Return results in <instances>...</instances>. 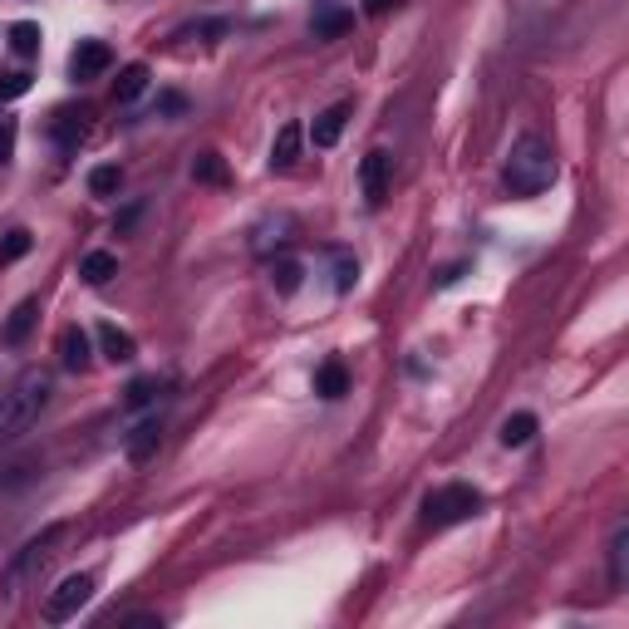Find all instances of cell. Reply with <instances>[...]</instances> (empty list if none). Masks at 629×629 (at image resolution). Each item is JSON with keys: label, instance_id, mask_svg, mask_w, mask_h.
I'll return each instance as SVG.
<instances>
[{"label": "cell", "instance_id": "cell-1", "mask_svg": "<svg viewBox=\"0 0 629 629\" xmlns=\"http://www.w3.org/2000/svg\"><path fill=\"white\" fill-rule=\"evenodd\" d=\"M507 192L512 197H536V192H546L551 182H556V153H551V143L546 138H536V133H526V138H516L512 158H507Z\"/></svg>", "mask_w": 629, "mask_h": 629}, {"label": "cell", "instance_id": "cell-2", "mask_svg": "<svg viewBox=\"0 0 629 629\" xmlns=\"http://www.w3.org/2000/svg\"><path fill=\"white\" fill-rule=\"evenodd\" d=\"M45 403H50V374L45 369H25L10 384V394H0V443H15L40 418Z\"/></svg>", "mask_w": 629, "mask_h": 629}, {"label": "cell", "instance_id": "cell-3", "mask_svg": "<svg viewBox=\"0 0 629 629\" xmlns=\"http://www.w3.org/2000/svg\"><path fill=\"white\" fill-rule=\"evenodd\" d=\"M64 541V526H45L35 541H25L20 551H15V561L0 571V600L10 605V600H20V590L35 580V575L50 566V556H55V546Z\"/></svg>", "mask_w": 629, "mask_h": 629}, {"label": "cell", "instance_id": "cell-4", "mask_svg": "<svg viewBox=\"0 0 629 629\" xmlns=\"http://www.w3.org/2000/svg\"><path fill=\"white\" fill-rule=\"evenodd\" d=\"M477 512H482V492L467 487V482H448V487H438V492L423 497V521H428L433 531L458 526V521H472Z\"/></svg>", "mask_w": 629, "mask_h": 629}, {"label": "cell", "instance_id": "cell-5", "mask_svg": "<svg viewBox=\"0 0 629 629\" xmlns=\"http://www.w3.org/2000/svg\"><path fill=\"white\" fill-rule=\"evenodd\" d=\"M89 595H94V575L79 571V575H64L55 590L45 595V620L50 625H64V620H74L84 605H89Z\"/></svg>", "mask_w": 629, "mask_h": 629}, {"label": "cell", "instance_id": "cell-6", "mask_svg": "<svg viewBox=\"0 0 629 629\" xmlns=\"http://www.w3.org/2000/svg\"><path fill=\"white\" fill-rule=\"evenodd\" d=\"M389 177H394V158H389L384 148L364 153V163H359V192H364V207H384V197H389Z\"/></svg>", "mask_w": 629, "mask_h": 629}, {"label": "cell", "instance_id": "cell-7", "mask_svg": "<svg viewBox=\"0 0 629 629\" xmlns=\"http://www.w3.org/2000/svg\"><path fill=\"white\" fill-rule=\"evenodd\" d=\"M109 64H114V50H109L104 40H79L74 55H69V74H74V79H99Z\"/></svg>", "mask_w": 629, "mask_h": 629}, {"label": "cell", "instance_id": "cell-8", "mask_svg": "<svg viewBox=\"0 0 629 629\" xmlns=\"http://www.w3.org/2000/svg\"><path fill=\"white\" fill-rule=\"evenodd\" d=\"M158 438H163V418L153 413V418H143L128 438H123V453H128V462H148L153 453H158Z\"/></svg>", "mask_w": 629, "mask_h": 629}, {"label": "cell", "instance_id": "cell-9", "mask_svg": "<svg viewBox=\"0 0 629 629\" xmlns=\"http://www.w3.org/2000/svg\"><path fill=\"white\" fill-rule=\"evenodd\" d=\"M89 354H94V344H89V335H84L79 325H69V330L59 335V364H64L69 374L89 369Z\"/></svg>", "mask_w": 629, "mask_h": 629}, {"label": "cell", "instance_id": "cell-10", "mask_svg": "<svg viewBox=\"0 0 629 629\" xmlns=\"http://www.w3.org/2000/svg\"><path fill=\"white\" fill-rule=\"evenodd\" d=\"M344 118H349V104H330L325 114H315V123H310V143L315 148H335L344 133Z\"/></svg>", "mask_w": 629, "mask_h": 629}, {"label": "cell", "instance_id": "cell-11", "mask_svg": "<svg viewBox=\"0 0 629 629\" xmlns=\"http://www.w3.org/2000/svg\"><path fill=\"white\" fill-rule=\"evenodd\" d=\"M35 320H40V300H20V305L10 310V320H5L0 340H5V344H25V340H30V330H35Z\"/></svg>", "mask_w": 629, "mask_h": 629}, {"label": "cell", "instance_id": "cell-12", "mask_svg": "<svg viewBox=\"0 0 629 629\" xmlns=\"http://www.w3.org/2000/svg\"><path fill=\"white\" fill-rule=\"evenodd\" d=\"M300 138H305L300 123H281V133H276V143H271V168L276 172L295 168V158H300Z\"/></svg>", "mask_w": 629, "mask_h": 629}, {"label": "cell", "instance_id": "cell-13", "mask_svg": "<svg viewBox=\"0 0 629 629\" xmlns=\"http://www.w3.org/2000/svg\"><path fill=\"white\" fill-rule=\"evenodd\" d=\"M94 335H99L104 354H109L114 364H133V359H138V344H133V335H128V330H118V325H109V320H104Z\"/></svg>", "mask_w": 629, "mask_h": 629}, {"label": "cell", "instance_id": "cell-14", "mask_svg": "<svg viewBox=\"0 0 629 629\" xmlns=\"http://www.w3.org/2000/svg\"><path fill=\"white\" fill-rule=\"evenodd\" d=\"M315 394H320V399H344V394H349V374H344L340 359H330V364L315 369Z\"/></svg>", "mask_w": 629, "mask_h": 629}, {"label": "cell", "instance_id": "cell-15", "mask_svg": "<svg viewBox=\"0 0 629 629\" xmlns=\"http://www.w3.org/2000/svg\"><path fill=\"white\" fill-rule=\"evenodd\" d=\"M148 64H128V69H118V79H114V99L118 104H133L143 89H148Z\"/></svg>", "mask_w": 629, "mask_h": 629}, {"label": "cell", "instance_id": "cell-16", "mask_svg": "<svg viewBox=\"0 0 629 629\" xmlns=\"http://www.w3.org/2000/svg\"><path fill=\"white\" fill-rule=\"evenodd\" d=\"M50 133H55L59 148H79V138H84V114H74V109H59L50 118Z\"/></svg>", "mask_w": 629, "mask_h": 629}, {"label": "cell", "instance_id": "cell-17", "mask_svg": "<svg viewBox=\"0 0 629 629\" xmlns=\"http://www.w3.org/2000/svg\"><path fill=\"white\" fill-rule=\"evenodd\" d=\"M114 271H118V261L109 256V251H89V256L79 261V276H84L89 286H104V281H114Z\"/></svg>", "mask_w": 629, "mask_h": 629}, {"label": "cell", "instance_id": "cell-18", "mask_svg": "<svg viewBox=\"0 0 629 629\" xmlns=\"http://www.w3.org/2000/svg\"><path fill=\"white\" fill-rule=\"evenodd\" d=\"M536 438V413H512L502 423V448H526Z\"/></svg>", "mask_w": 629, "mask_h": 629}, {"label": "cell", "instance_id": "cell-19", "mask_svg": "<svg viewBox=\"0 0 629 629\" xmlns=\"http://www.w3.org/2000/svg\"><path fill=\"white\" fill-rule=\"evenodd\" d=\"M625 561H629V526H615L610 536V585L625 590Z\"/></svg>", "mask_w": 629, "mask_h": 629}, {"label": "cell", "instance_id": "cell-20", "mask_svg": "<svg viewBox=\"0 0 629 629\" xmlns=\"http://www.w3.org/2000/svg\"><path fill=\"white\" fill-rule=\"evenodd\" d=\"M300 276H305L300 261H290V256L271 261V286H276V295H295V290H300Z\"/></svg>", "mask_w": 629, "mask_h": 629}, {"label": "cell", "instance_id": "cell-21", "mask_svg": "<svg viewBox=\"0 0 629 629\" xmlns=\"http://www.w3.org/2000/svg\"><path fill=\"white\" fill-rule=\"evenodd\" d=\"M40 40H45V35H40L35 20H15V25H10V50H15V55H35Z\"/></svg>", "mask_w": 629, "mask_h": 629}, {"label": "cell", "instance_id": "cell-22", "mask_svg": "<svg viewBox=\"0 0 629 629\" xmlns=\"http://www.w3.org/2000/svg\"><path fill=\"white\" fill-rule=\"evenodd\" d=\"M192 177L207 182V187H222V182H227V163H222L217 153H197V158H192Z\"/></svg>", "mask_w": 629, "mask_h": 629}, {"label": "cell", "instance_id": "cell-23", "mask_svg": "<svg viewBox=\"0 0 629 629\" xmlns=\"http://www.w3.org/2000/svg\"><path fill=\"white\" fill-rule=\"evenodd\" d=\"M349 25H354V15H344V10H320L310 30H315V40H335V35H344Z\"/></svg>", "mask_w": 629, "mask_h": 629}, {"label": "cell", "instance_id": "cell-24", "mask_svg": "<svg viewBox=\"0 0 629 629\" xmlns=\"http://www.w3.org/2000/svg\"><path fill=\"white\" fill-rule=\"evenodd\" d=\"M118 182H123V172H118L114 163H104V168L89 172V192H94V197H109V192H118Z\"/></svg>", "mask_w": 629, "mask_h": 629}, {"label": "cell", "instance_id": "cell-25", "mask_svg": "<svg viewBox=\"0 0 629 629\" xmlns=\"http://www.w3.org/2000/svg\"><path fill=\"white\" fill-rule=\"evenodd\" d=\"M30 246H35V236H30V231H10V236H5V246H0V266H10V261L30 256Z\"/></svg>", "mask_w": 629, "mask_h": 629}, {"label": "cell", "instance_id": "cell-26", "mask_svg": "<svg viewBox=\"0 0 629 629\" xmlns=\"http://www.w3.org/2000/svg\"><path fill=\"white\" fill-rule=\"evenodd\" d=\"M354 281H359V261L340 251V256H335V290L344 295V290H354Z\"/></svg>", "mask_w": 629, "mask_h": 629}, {"label": "cell", "instance_id": "cell-27", "mask_svg": "<svg viewBox=\"0 0 629 629\" xmlns=\"http://www.w3.org/2000/svg\"><path fill=\"white\" fill-rule=\"evenodd\" d=\"M30 94V74H0V99H20Z\"/></svg>", "mask_w": 629, "mask_h": 629}, {"label": "cell", "instance_id": "cell-28", "mask_svg": "<svg viewBox=\"0 0 629 629\" xmlns=\"http://www.w3.org/2000/svg\"><path fill=\"white\" fill-rule=\"evenodd\" d=\"M148 399H153V379H133L128 384V408H143Z\"/></svg>", "mask_w": 629, "mask_h": 629}, {"label": "cell", "instance_id": "cell-29", "mask_svg": "<svg viewBox=\"0 0 629 629\" xmlns=\"http://www.w3.org/2000/svg\"><path fill=\"white\" fill-rule=\"evenodd\" d=\"M10 153H15V123H10V118H0V163H5Z\"/></svg>", "mask_w": 629, "mask_h": 629}, {"label": "cell", "instance_id": "cell-30", "mask_svg": "<svg viewBox=\"0 0 629 629\" xmlns=\"http://www.w3.org/2000/svg\"><path fill=\"white\" fill-rule=\"evenodd\" d=\"M158 109H163V114H182V109H187V99H182V94H163V99H158Z\"/></svg>", "mask_w": 629, "mask_h": 629}, {"label": "cell", "instance_id": "cell-31", "mask_svg": "<svg viewBox=\"0 0 629 629\" xmlns=\"http://www.w3.org/2000/svg\"><path fill=\"white\" fill-rule=\"evenodd\" d=\"M462 276H467V266H448V271L438 276V286H443V290H448V286H458Z\"/></svg>", "mask_w": 629, "mask_h": 629}, {"label": "cell", "instance_id": "cell-32", "mask_svg": "<svg viewBox=\"0 0 629 629\" xmlns=\"http://www.w3.org/2000/svg\"><path fill=\"white\" fill-rule=\"evenodd\" d=\"M389 5H394V0H364V10H369V15H384Z\"/></svg>", "mask_w": 629, "mask_h": 629}]
</instances>
